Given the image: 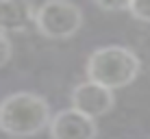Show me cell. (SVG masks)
<instances>
[{
    "instance_id": "6da1fadb",
    "label": "cell",
    "mask_w": 150,
    "mask_h": 139,
    "mask_svg": "<svg viewBox=\"0 0 150 139\" xmlns=\"http://www.w3.org/2000/svg\"><path fill=\"white\" fill-rule=\"evenodd\" d=\"M50 104L37 94L18 91L0 102V131L9 137H33L50 126Z\"/></svg>"
},
{
    "instance_id": "7a4b0ae2",
    "label": "cell",
    "mask_w": 150,
    "mask_h": 139,
    "mask_svg": "<svg viewBox=\"0 0 150 139\" xmlns=\"http://www.w3.org/2000/svg\"><path fill=\"white\" fill-rule=\"evenodd\" d=\"M142 61L126 46H102L87 59V78L115 91L128 87L139 76Z\"/></svg>"
},
{
    "instance_id": "3957f363",
    "label": "cell",
    "mask_w": 150,
    "mask_h": 139,
    "mask_svg": "<svg viewBox=\"0 0 150 139\" xmlns=\"http://www.w3.org/2000/svg\"><path fill=\"white\" fill-rule=\"evenodd\" d=\"M35 26L48 39H70L83 26V11L74 2H44L35 9Z\"/></svg>"
},
{
    "instance_id": "277c9868",
    "label": "cell",
    "mask_w": 150,
    "mask_h": 139,
    "mask_svg": "<svg viewBox=\"0 0 150 139\" xmlns=\"http://www.w3.org/2000/svg\"><path fill=\"white\" fill-rule=\"evenodd\" d=\"M113 104H115L113 91L98 83H91V80L79 83L72 91V109H76L91 120L107 115L113 109Z\"/></svg>"
},
{
    "instance_id": "5b68a950",
    "label": "cell",
    "mask_w": 150,
    "mask_h": 139,
    "mask_svg": "<svg viewBox=\"0 0 150 139\" xmlns=\"http://www.w3.org/2000/svg\"><path fill=\"white\" fill-rule=\"evenodd\" d=\"M48 131L50 139H96L98 124L76 109H65L50 120Z\"/></svg>"
},
{
    "instance_id": "8992f818",
    "label": "cell",
    "mask_w": 150,
    "mask_h": 139,
    "mask_svg": "<svg viewBox=\"0 0 150 139\" xmlns=\"http://www.w3.org/2000/svg\"><path fill=\"white\" fill-rule=\"evenodd\" d=\"M35 9L22 0H2L0 2V33H22L35 24Z\"/></svg>"
},
{
    "instance_id": "52a82bcc",
    "label": "cell",
    "mask_w": 150,
    "mask_h": 139,
    "mask_svg": "<svg viewBox=\"0 0 150 139\" xmlns=\"http://www.w3.org/2000/svg\"><path fill=\"white\" fill-rule=\"evenodd\" d=\"M128 13L139 22L150 24V0H131L128 2Z\"/></svg>"
},
{
    "instance_id": "ba28073f",
    "label": "cell",
    "mask_w": 150,
    "mask_h": 139,
    "mask_svg": "<svg viewBox=\"0 0 150 139\" xmlns=\"http://www.w3.org/2000/svg\"><path fill=\"white\" fill-rule=\"evenodd\" d=\"M11 52H13V48H11V39H9V35L0 33V68L9 63Z\"/></svg>"
},
{
    "instance_id": "9c48e42d",
    "label": "cell",
    "mask_w": 150,
    "mask_h": 139,
    "mask_svg": "<svg viewBox=\"0 0 150 139\" xmlns=\"http://www.w3.org/2000/svg\"><path fill=\"white\" fill-rule=\"evenodd\" d=\"M100 11H128V2H96Z\"/></svg>"
}]
</instances>
